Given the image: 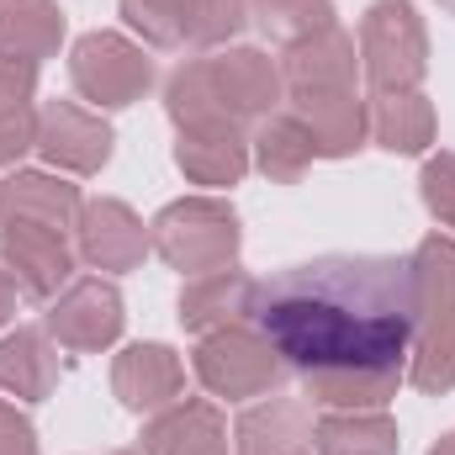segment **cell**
I'll use <instances>...</instances> for the list:
<instances>
[{
	"mask_svg": "<svg viewBox=\"0 0 455 455\" xmlns=\"http://www.w3.org/2000/svg\"><path fill=\"white\" fill-rule=\"evenodd\" d=\"M249 318L286 371L307 376V397L344 413L381 408L413 344V259L329 254L291 265L254 281Z\"/></svg>",
	"mask_w": 455,
	"mask_h": 455,
	"instance_id": "cell-1",
	"label": "cell"
},
{
	"mask_svg": "<svg viewBox=\"0 0 455 455\" xmlns=\"http://www.w3.org/2000/svg\"><path fill=\"white\" fill-rule=\"evenodd\" d=\"M275 96H281V69L254 48L180 64L164 91L170 116L180 127H238L249 116H265Z\"/></svg>",
	"mask_w": 455,
	"mask_h": 455,
	"instance_id": "cell-2",
	"label": "cell"
},
{
	"mask_svg": "<svg viewBox=\"0 0 455 455\" xmlns=\"http://www.w3.org/2000/svg\"><path fill=\"white\" fill-rule=\"evenodd\" d=\"M413 387L451 392L455 387V243L424 238L413 254Z\"/></svg>",
	"mask_w": 455,
	"mask_h": 455,
	"instance_id": "cell-3",
	"label": "cell"
},
{
	"mask_svg": "<svg viewBox=\"0 0 455 455\" xmlns=\"http://www.w3.org/2000/svg\"><path fill=\"white\" fill-rule=\"evenodd\" d=\"M154 249L180 270V275H218L238 254V218L223 202H175L154 218Z\"/></svg>",
	"mask_w": 455,
	"mask_h": 455,
	"instance_id": "cell-4",
	"label": "cell"
},
{
	"mask_svg": "<svg viewBox=\"0 0 455 455\" xmlns=\"http://www.w3.org/2000/svg\"><path fill=\"white\" fill-rule=\"evenodd\" d=\"M360 59H365V75L376 85V96L387 91H413L424 80V59H429V43H424V21L408 0H381L371 5V16L360 21Z\"/></svg>",
	"mask_w": 455,
	"mask_h": 455,
	"instance_id": "cell-5",
	"label": "cell"
},
{
	"mask_svg": "<svg viewBox=\"0 0 455 455\" xmlns=\"http://www.w3.org/2000/svg\"><path fill=\"white\" fill-rule=\"evenodd\" d=\"M281 371L286 365L275 360V349L259 339V334L238 329V323L207 334L202 349H196V376L218 397H265L281 381Z\"/></svg>",
	"mask_w": 455,
	"mask_h": 455,
	"instance_id": "cell-6",
	"label": "cell"
},
{
	"mask_svg": "<svg viewBox=\"0 0 455 455\" xmlns=\"http://www.w3.org/2000/svg\"><path fill=\"white\" fill-rule=\"evenodd\" d=\"M69 75H75L80 96L96 101V107H132V101L148 91V80H154L143 48H132V43L116 37V32H85V37L75 43Z\"/></svg>",
	"mask_w": 455,
	"mask_h": 455,
	"instance_id": "cell-7",
	"label": "cell"
},
{
	"mask_svg": "<svg viewBox=\"0 0 455 455\" xmlns=\"http://www.w3.org/2000/svg\"><path fill=\"white\" fill-rule=\"evenodd\" d=\"M37 148H43L48 164L91 175L112 159V127L96 112H80L75 101H53L37 116Z\"/></svg>",
	"mask_w": 455,
	"mask_h": 455,
	"instance_id": "cell-8",
	"label": "cell"
},
{
	"mask_svg": "<svg viewBox=\"0 0 455 455\" xmlns=\"http://www.w3.org/2000/svg\"><path fill=\"white\" fill-rule=\"evenodd\" d=\"M0 254L11 265V281L27 297H53L69 270H75V249L64 243L59 228H37V223H5L0 233Z\"/></svg>",
	"mask_w": 455,
	"mask_h": 455,
	"instance_id": "cell-9",
	"label": "cell"
},
{
	"mask_svg": "<svg viewBox=\"0 0 455 455\" xmlns=\"http://www.w3.org/2000/svg\"><path fill=\"white\" fill-rule=\"evenodd\" d=\"M48 334L69 349H101L122 334V297L107 281H80L48 313Z\"/></svg>",
	"mask_w": 455,
	"mask_h": 455,
	"instance_id": "cell-10",
	"label": "cell"
},
{
	"mask_svg": "<svg viewBox=\"0 0 455 455\" xmlns=\"http://www.w3.org/2000/svg\"><path fill=\"white\" fill-rule=\"evenodd\" d=\"M291 116L307 127L313 154H329V159L360 148V138L371 132L365 107L355 101V91H302V96H291Z\"/></svg>",
	"mask_w": 455,
	"mask_h": 455,
	"instance_id": "cell-11",
	"label": "cell"
},
{
	"mask_svg": "<svg viewBox=\"0 0 455 455\" xmlns=\"http://www.w3.org/2000/svg\"><path fill=\"white\" fill-rule=\"evenodd\" d=\"M180 360L164 349V344H132L116 355V371H112V387L116 397L132 408V413H148V408H164L180 397Z\"/></svg>",
	"mask_w": 455,
	"mask_h": 455,
	"instance_id": "cell-12",
	"label": "cell"
},
{
	"mask_svg": "<svg viewBox=\"0 0 455 455\" xmlns=\"http://www.w3.org/2000/svg\"><path fill=\"white\" fill-rule=\"evenodd\" d=\"M143 249H148V233L122 202H91L80 212V254L96 270H132Z\"/></svg>",
	"mask_w": 455,
	"mask_h": 455,
	"instance_id": "cell-13",
	"label": "cell"
},
{
	"mask_svg": "<svg viewBox=\"0 0 455 455\" xmlns=\"http://www.w3.org/2000/svg\"><path fill=\"white\" fill-rule=\"evenodd\" d=\"M281 80H286L291 96H302V91H355V37L329 27V32L297 43L286 53Z\"/></svg>",
	"mask_w": 455,
	"mask_h": 455,
	"instance_id": "cell-14",
	"label": "cell"
},
{
	"mask_svg": "<svg viewBox=\"0 0 455 455\" xmlns=\"http://www.w3.org/2000/svg\"><path fill=\"white\" fill-rule=\"evenodd\" d=\"M254 307V281L238 275L233 265L218 270V275H196L186 291H180V323L191 334H218V329H233L243 323Z\"/></svg>",
	"mask_w": 455,
	"mask_h": 455,
	"instance_id": "cell-15",
	"label": "cell"
},
{
	"mask_svg": "<svg viewBox=\"0 0 455 455\" xmlns=\"http://www.w3.org/2000/svg\"><path fill=\"white\" fill-rule=\"evenodd\" d=\"M0 218L5 223H37V228H75L80 218V191L53 180V175H11L0 186Z\"/></svg>",
	"mask_w": 455,
	"mask_h": 455,
	"instance_id": "cell-16",
	"label": "cell"
},
{
	"mask_svg": "<svg viewBox=\"0 0 455 455\" xmlns=\"http://www.w3.org/2000/svg\"><path fill=\"white\" fill-rule=\"evenodd\" d=\"M175 164L196 186H233L249 170V148H243L238 127H180Z\"/></svg>",
	"mask_w": 455,
	"mask_h": 455,
	"instance_id": "cell-17",
	"label": "cell"
},
{
	"mask_svg": "<svg viewBox=\"0 0 455 455\" xmlns=\"http://www.w3.org/2000/svg\"><path fill=\"white\" fill-rule=\"evenodd\" d=\"M143 455H228V429L207 403H180L143 435Z\"/></svg>",
	"mask_w": 455,
	"mask_h": 455,
	"instance_id": "cell-18",
	"label": "cell"
},
{
	"mask_svg": "<svg viewBox=\"0 0 455 455\" xmlns=\"http://www.w3.org/2000/svg\"><path fill=\"white\" fill-rule=\"evenodd\" d=\"M64 37V16L53 0H0V59H48Z\"/></svg>",
	"mask_w": 455,
	"mask_h": 455,
	"instance_id": "cell-19",
	"label": "cell"
},
{
	"mask_svg": "<svg viewBox=\"0 0 455 455\" xmlns=\"http://www.w3.org/2000/svg\"><path fill=\"white\" fill-rule=\"evenodd\" d=\"M307 445H313V424L307 408L291 397L265 403L238 424V455H307Z\"/></svg>",
	"mask_w": 455,
	"mask_h": 455,
	"instance_id": "cell-20",
	"label": "cell"
},
{
	"mask_svg": "<svg viewBox=\"0 0 455 455\" xmlns=\"http://www.w3.org/2000/svg\"><path fill=\"white\" fill-rule=\"evenodd\" d=\"M32 80L37 64L27 59H0V164L21 159L27 148H37V116H32Z\"/></svg>",
	"mask_w": 455,
	"mask_h": 455,
	"instance_id": "cell-21",
	"label": "cell"
},
{
	"mask_svg": "<svg viewBox=\"0 0 455 455\" xmlns=\"http://www.w3.org/2000/svg\"><path fill=\"white\" fill-rule=\"evenodd\" d=\"M371 138L381 143V148H392V154H419L429 138H435V112H429V101L424 96H413V91H387V96H376V107H371Z\"/></svg>",
	"mask_w": 455,
	"mask_h": 455,
	"instance_id": "cell-22",
	"label": "cell"
},
{
	"mask_svg": "<svg viewBox=\"0 0 455 455\" xmlns=\"http://www.w3.org/2000/svg\"><path fill=\"white\" fill-rule=\"evenodd\" d=\"M53 376H59V360H53L48 334L16 329L11 339H0V387L5 392H16V397H48Z\"/></svg>",
	"mask_w": 455,
	"mask_h": 455,
	"instance_id": "cell-23",
	"label": "cell"
},
{
	"mask_svg": "<svg viewBox=\"0 0 455 455\" xmlns=\"http://www.w3.org/2000/svg\"><path fill=\"white\" fill-rule=\"evenodd\" d=\"M318 455H397V424L381 413H329L318 424Z\"/></svg>",
	"mask_w": 455,
	"mask_h": 455,
	"instance_id": "cell-24",
	"label": "cell"
},
{
	"mask_svg": "<svg viewBox=\"0 0 455 455\" xmlns=\"http://www.w3.org/2000/svg\"><path fill=\"white\" fill-rule=\"evenodd\" d=\"M254 154H259V170L270 180H302V170L318 159L313 154V138L297 116H270L254 138Z\"/></svg>",
	"mask_w": 455,
	"mask_h": 455,
	"instance_id": "cell-25",
	"label": "cell"
},
{
	"mask_svg": "<svg viewBox=\"0 0 455 455\" xmlns=\"http://www.w3.org/2000/svg\"><path fill=\"white\" fill-rule=\"evenodd\" d=\"M254 11H259L265 37H275L286 48H297V43H307V37L334 27V5L329 0H259Z\"/></svg>",
	"mask_w": 455,
	"mask_h": 455,
	"instance_id": "cell-26",
	"label": "cell"
},
{
	"mask_svg": "<svg viewBox=\"0 0 455 455\" xmlns=\"http://www.w3.org/2000/svg\"><path fill=\"white\" fill-rule=\"evenodd\" d=\"M122 16L132 32H143L159 48L186 43V0H122Z\"/></svg>",
	"mask_w": 455,
	"mask_h": 455,
	"instance_id": "cell-27",
	"label": "cell"
},
{
	"mask_svg": "<svg viewBox=\"0 0 455 455\" xmlns=\"http://www.w3.org/2000/svg\"><path fill=\"white\" fill-rule=\"evenodd\" d=\"M243 27V0H186V37L223 43Z\"/></svg>",
	"mask_w": 455,
	"mask_h": 455,
	"instance_id": "cell-28",
	"label": "cell"
},
{
	"mask_svg": "<svg viewBox=\"0 0 455 455\" xmlns=\"http://www.w3.org/2000/svg\"><path fill=\"white\" fill-rule=\"evenodd\" d=\"M424 202L440 223L455 228V154H440L424 164Z\"/></svg>",
	"mask_w": 455,
	"mask_h": 455,
	"instance_id": "cell-29",
	"label": "cell"
},
{
	"mask_svg": "<svg viewBox=\"0 0 455 455\" xmlns=\"http://www.w3.org/2000/svg\"><path fill=\"white\" fill-rule=\"evenodd\" d=\"M0 455H37V440H32L27 419L16 408H5V403H0Z\"/></svg>",
	"mask_w": 455,
	"mask_h": 455,
	"instance_id": "cell-30",
	"label": "cell"
},
{
	"mask_svg": "<svg viewBox=\"0 0 455 455\" xmlns=\"http://www.w3.org/2000/svg\"><path fill=\"white\" fill-rule=\"evenodd\" d=\"M11 313H16V281H11V275L0 270V323H5Z\"/></svg>",
	"mask_w": 455,
	"mask_h": 455,
	"instance_id": "cell-31",
	"label": "cell"
},
{
	"mask_svg": "<svg viewBox=\"0 0 455 455\" xmlns=\"http://www.w3.org/2000/svg\"><path fill=\"white\" fill-rule=\"evenodd\" d=\"M429 455H455V435H451V440H440V445H435Z\"/></svg>",
	"mask_w": 455,
	"mask_h": 455,
	"instance_id": "cell-32",
	"label": "cell"
},
{
	"mask_svg": "<svg viewBox=\"0 0 455 455\" xmlns=\"http://www.w3.org/2000/svg\"><path fill=\"white\" fill-rule=\"evenodd\" d=\"M440 5H445V11H455V0H440Z\"/></svg>",
	"mask_w": 455,
	"mask_h": 455,
	"instance_id": "cell-33",
	"label": "cell"
}]
</instances>
